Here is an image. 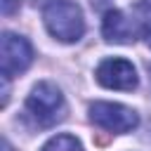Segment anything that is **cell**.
Segmentation results:
<instances>
[{"label":"cell","mask_w":151,"mask_h":151,"mask_svg":"<svg viewBox=\"0 0 151 151\" xmlns=\"http://www.w3.org/2000/svg\"><path fill=\"white\" fill-rule=\"evenodd\" d=\"M101 33L109 42H132L137 38L139 28H137L134 17L130 19L120 9H109L104 14V21H101Z\"/></svg>","instance_id":"obj_6"},{"label":"cell","mask_w":151,"mask_h":151,"mask_svg":"<svg viewBox=\"0 0 151 151\" xmlns=\"http://www.w3.org/2000/svg\"><path fill=\"white\" fill-rule=\"evenodd\" d=\"M14 5H19V0H2V14H12L14 12Z\"/></svg>","instance_id":"obj_9"},{"label":"cell","mask_w":151,"mask_h":151,"mask_svg":"<svg viewBox=\"0 0 151 151\" xmlns=\"http://www.w3.org/2000/svg\"><path fill=\"white\" fill-rule=\"evenodd\" d=\"M33 61V47L26 38L14 33H2V78H14L24 73Z\"/></svg>","instance_id":"obj_4"},{"label":"cell","mask_w":151,"mask_h":151,"mask_svg":"<svg viewBox=\"0 0 151 151\" xmlns=\"http://www.w3.org/2000/svg\"><path fill=\"white\" fill-rule=\"evenodd\" d=\"M134 21H137L139 33L151 47V0H139L134 5Z\"/></svg>","instance_id":"obj_7"},{"label":"cell","mask_w":151,"mask_h":151,"mask_svg":"<svg viewBox=\"0 0 151 151\" xmlns=\"http://www.w3.org/2000/svg\"><path fill=\"white\" fill-rule=\"evenodd\" d=\"M24 113H26V118L35 127H52V125H57L64 118V113H66V101H64L61 90L54 83H50V80L38 83L31 90V94L26 97Z\"/></svg>","instance_id":"obj_1"},{"label":"cell","mask_w":151,"mask_h":151,"mask_svg":"<svg viewBox=\"0 0 151 151\" xmlns=\"http://www.w3.org/2000/svg\"><path fill=\"white\" fill-rule=\"evenodd\" d=\"M97 83L109 90H134L137 87V71L132 61L123 57H109L97 66Z\"/></svg>","instance_id":"obj_5"},{"label":"cell","mask_w":151,"mask_h":151,"mask_svg":"<svg viewBox=\"0 0 151 151\" xmlns=\"http://www.w3.org/2000/svg\"><path fill=\"white\" fill-rule=\"evenodd\" d=\"M40 151H83V144L73 134H57L52 137Z\"/></svg>","instance_id":"obj_8"},{"label":"cell","mask_w":151,"mask_h":151,"mask_svg":"<svg viewBox=\"0 0 151 151\" xmlns=\"http://www.w3.org/2000/svg\"><path fill=\"white\" fill-rule=\"evenodd\" d=\"M42 21L52 38L61 42H76L85 33V19L73 0H47L42 5Z\"/></svg>","instance_id":"obj_2"},{"label":"cell","mask_w":151,"mask_h":151,"mask_svg":"<svg viewBox=\"0 0 151 151\" xmlns=\"http://www.w3.org/2000/svg\"><path fill=\"white\" fill-rule=\"evenodd\" d=\"M90 120L106 130V132H113V134H125L130 130L137 127L139 123V116L123 106V104H113V101H94L90 104Z\"/></svg>","instance_id":"obj_3"}]
</instances>
